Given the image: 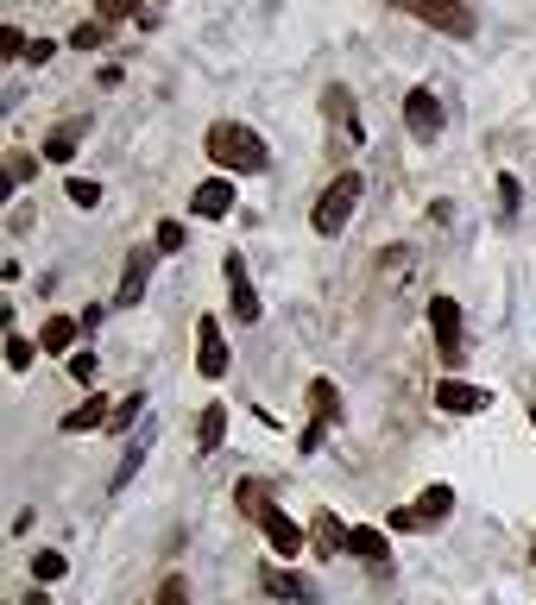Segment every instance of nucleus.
<instances>
[{"label": "nucleus", "instance_id": "5701e85b", "mask_svg": "<svg viewBox=\"0 0 536 605\" xmlns=\"http://www.w3.org/2000/svg\"><path fill=\"white\" fill-rule=\"evenodd\" d=\"M139 416H146V391H127V398L114 403V423H107V429H133Z\"/></svg>", "mask_w": 536, "mask_h": 605}, {"label": "nucleus", "instance_id": "9b49d317", "mask_svg": "<svg viewBox=\"0 0 536 605\" xmlns=\"http://www.w3.org/2000/svg\"><path fill=\"white\" fill-rule=\"evenodd\" d=\"M152 247H133L127 252V272H121V290H114V302L121 309H133V302H146V284H152Z\"/></svg>", "mask_w": 536, "mask_h": 605}, {"label": "nucleus", "instance_id": "4c0bfd02", "mask_svg": "<svg viewBox=\"0 0 536 605\" xmlns=\"http://www.w3.org/2000/svg\"><path fill=\"white\" fill-rule=\"evenodd\" d=\"M531 423H536V403H531Z\"/></svg>", "mask_w": 536, "mask_h": 605}, {"label": "nucleus", "instance_id": "393cba45", "mask_svg": "<svg viewBox=\"0 0 536 605\" xmlns=\"http://www.w3.org/2000/svg\"><path fill=\"white\" fill-rule=\"evenodd\" d=\"M152 605H190V580L164 574V580H158V593H152Z\"/></svg>", "mask_w": 536, "mask_h": 605}, {"label": "nucleus", "instance_id": "20e7f679", "mask_svg": "<svg viewBox=\"0 0 536 605\" xmlns=\"http://www.w3.org/2000/svg\"><path fill=\"white\" fill-rule=\"evenodd\" d=\"M398 13H410V20H423L430 32H442V38H474V7L467 0H391Z\"/></svg>", "mask_w": 536, "mask_h": 605}, {"label": "nucleus", "instance_id": "39448f33", "mask_svg": "<svg viewBox=\"0 0 536 605\" xmlns=\"http://www.w3.org/2000/svg\"><path fill=\"white\" fill-rule=\"evenodd\" d=\"M448 511H455V486H423V499L410 504V511L404 504L391 511V529H435Z\"/></svg>", "mask_w": 536, "mask_h": 605}, {"label": "nucleus", "instance_id": "0eeeda50", "mask_svg": "<svg viewBox=\"0 0 536 605\" xmlns=\"http://www.w3.org/2000/svg\"><path fill=\"white\" fill-rule=\"evenodd\" d=\"M442 121H448V114H442L435 89H410V95H404V126L423 139V146H430V139H442Z\"/></svg>", "mask_w": 536, "mask_h": 605}, {"label": "nucleus", "instance_id": "b1692460", "mask_svg": "<svg viewBox=\"0 0 536 605\" xmlns=\"http://www.w3.org/2000/svg\"><path fill=\"white\" fill-rule=\"evenodd\" d=\"M32 359H38V341H26V334H7V366H13V373H26Z\"/></svg>", "mask_w": 536, "mask_h": 605}, {"label": "nucleus", "instance_id": "cd10ccee", "mask_svg": "<svg viewBox=\"0 0 536 605\" xmlns=\"http://www.w3.org/2000/svg\"><path fill=\"white\" fill-rule=\"evenodd\" d=\"M32 574H38V580H64V574H70V561H64L57 549H45V555H32Z\"/></svg>", "mask_w": 536, "mask_h": 605}, {"label": "nucleus", "instance_id": "1a4fd4ad", "mask_svg": "<svg viewBox=\"0 0 536 605\" xmlns=\"http://www.w3.org/2000/svg\"><path fill=\"white\" fill-rule=\"evenodd\" d=\"M322 114H329V126L334 133H341V139H366V126H360V107H354V95H347V89H341V82H329V89H322Z\"/></svg>", "mask_w": 536, "mask_h": 605}, {"label": "nucleus", "instance_id": "412c9836", "mask_svg": "<svg viewBox=\"0 0 536 605\" xmlns=\"http://www.w3.org/2000/svg\"><path fill=\"white\" fill-rule=\"evenodd\" d=\"M82 133H89V126H82V121L57 126L52 139H45V158H52V164H70V158H77V146H82Z\"/></svg>", "mask_w": 536, "mask_h": 605}, {"label": "nucleus", "instance_id": "58836bf2", "mask_svg": "<svg viewBox=\"0 0 536 605\" xmlns=\"http://www.w3.org/2000/svg\"><path fill=\"white\" fill-rule=\"evenodd\" d=\"M531 561H536V549H531Z\"/></svg>", "mask_w": 536, "mask_h": 605}, {"label": "nucleus", "instance_id": "c85d7f7f", "mask_svg": "<svg viewBox=\"0 0 536 605\" xmlns=\"http://www.w3.org/2000/svg\"><path fill=\"white\" fill-rule=\"evenodd\" d=\"M26 32H20V25H0V57H20V64H26Z\"/></svg>", "mask_w": 536, "mask_h": 605}, {"label": "nucleus", "instance_id": "f257e3e1", "mask_svg": "<svg viewBox=\"0 0 536 605\" xmlns=\"http://www.w3.org/2000/svg\"><path fill=\"white\" fill-rule=\"evenodd\" d=\"M203 151L221 164V171H240V176H265V171H272V146L259 139L253 126H240V121H215L203 133Z\"/></svg>", "mask_w": 536, "mask_h": 605}, {"label": "nucleus", "instance_id": "bb28decb", "mask_svg": "<svg viewBox=\"0 0 536 605\" xmlns=\"http://www.w3.org/2000/svg\"><path fill=\"white\" fill-rule=\"evenodd\" d=\"M329 416H316V410H309V423H304V435H297V454H316V448H322V435H329Z\"/></svg>", "mask_w": 536, "mask_h": 605}, {"label": "nucleus", "instance_id": "a878e982", "mask_svg": "<svg viewBox=\"0 0 536 605\" xmlns=\"http://www.w3.org/2000/svg\"><path fill=\"white\" fill-rule=\"evenodd\" d=\"M64 196L77 202V208H102V183H89V176H70V183H64Z\"/></svg>", "mask_w": 536, "mask_h": 605}, {"label": "nucleus", "instance_id": "2eb2a0df", "mask_svg": "<svg viewBox=\"0 0 536 605\" xmlns=\"http://www.w3.org/2000/svg\"><path fill=\"white\" fill-rule=\"evenodd\" d=\"M347 543H354V529L341 524L334 511H316V524H309V549H316V555H347Z\"/></svg>", "mask_w": 536, "mask_h": 605}, {"label": "nucleus", "instance_id": "2f4dec72", "mask_svg": "<svg viewBox=\"0 0 536 605\" xmlns=\"http://www.w3.org/2000/svg\"><path fill=\"white\" fill-rule=\"evenodd\" d=\"M517 196H524V190H517V176H499V208H505V221H511V215H517Z\"/></svg>", "mask_w": 536, "mask_h": 605}, {"label": "nucleus", "instance_id": "f3484780", "mask_svg": "<svg viewBox=\"0 0 536 605\" xmlns=\"http://www.w3.org/2000/svg\"><path fill=\"white\" fill-rule=\"evenodd\" d=\"M146 454H152V429H139V435L127 442V454H121V467H114V486H107V492H127L133 473L146 467Z\"/></svg>", "mask_w": 536, "mask_h": 605}, {"label": "nucleus", "instance_id": "423d86ee", "mask_svg": "<svg viewBox=\"0 0 536 605\" xmlns=\"http://www.w3.org/2000/svg\"><path fill=\"white\" fill-rule=\"evenodd\" d=\"M430 328H435V353L460 366V302L455 297H430Z\"/></svg>", "mask_w": 536, "mask_h": 605}, {"label": "nucleus", "instance_id": "dca6fc26", "mask_svg": "<svg viewBox=\"0 0 536 605\" xmlns=\"http://www.w3.org/2000/svg\"><path fill=\"white\" fill-rule=\"evenodd\" d=\"M228 442V403H203V416H196V454H221Z\"/></svg>", "mask_w": 536, "mask_h": 605}, {"label": "nucleus", "instance_id": "a211bd4d", "mask_svg": "<svg viewBox=\"0 0 536 605\" xmlns=\"http://www.w3.org/2000/svg\"><path fill=\"white\" fill-rule=\"evenodd\" d=\"M114 423V410H107V398H82L70 416H64V435H89V429H107Z\"/></svg>", "mask_w": 536, "mask_h": 605}, {"label": "nucleus", "instance_id": "6e6552de", "mask_svg": "<svg viewBox=\"0 0 536 605\" xmlns=\"http://www.w3.org/2000/svg\"><path fill=\"white\" fill-rule=\"evenodd\" d=\"M196 373H203V378H228V341H221V322H215V316L196 322Z\"/></svg>", "mask_w": 536, "mask_h": 605}, {"label": "nucleus", "instance_id": "72a5a7b5", "mask_svg": "<svg viewBox=\"0 0 536 605\" xmlns=\"http://www.w3.org/2000/svg\"><path fill=\"white\" fill-rule=\"evenodd\" d=\"M70 378H77V385H95V353H70Z\"/></svg>", "mask_w": 536, "mask_h": 605}, {"label": "nucleus", "instance_id": "f704fd0d", "mask_svg": "<svg viewBox=\"0 0 536 605\" xmlns=\"http://www.w3.org/2000/svg\"><path fill=\"white\" fill-rule=\"evenodd\" d=\"M32 171H38V158H32V151H13V176H7V183H26Z\"/></svg>", "mask_w": 536, "mask_h": 605}, {"label": "nucleus", "instance_id": "9d476101", "mask_svg": "<svg viewBox=\"0 0 536 605\" xmlns=\"http://www.w3.org/2000/svg\"><path fill=\"white\" fill-rule=\"evenodd\" d=\"M228 309H233V322H259V290L247 284V259L240 252H228Z\"/></svg>", "mask_w": 536, "mask_h": 605}, {"label": "nucleus", "instance_id": "c756f323", "mask_svg": "<svg viewBox=\"0 0 536 605\" xmlns=\"http://www.w3.org/2000/svg\"><path fill=\"white\" fill-rule=\"evenodd\" d=\"M102 38H107V25H102V20H89V25H77V32H70V45H77V50H95Z\"/></svg>", "mask_w": 536, "mask_h": 605}, {"label": "nucleus", "instance_id": "4be33fe9", "mask_svg": "<svg viewBox=\"0 0 536 605\" xmlns=\"http://www.w3.org/2000/svg\"><path fill=\"white\" fill-rule=\"evenodd\" d=\"M309 410L329 416V423H341V391H334V378H309Z\"/></svg>", "mask_w": 536, "mask_h": 605}, {"label": "nucleus", "instance_id": "f03ea898", "mask_svg": "<svg viewBox=\"0 0 536 605\" xmlns=\"http://www.w3.org/2000/svg\"><path fill=\"white\" fill-rule=\"evenodd\" d=\"M233 504H240L247 517H259L272 555H284V561H297V555H304V524H297V517H284L278 504H272V486H265V479H240V486H233Z\"/></svg>", "mask_w": 536, "mask_h": 605}, {"label": "nucleus", "instance_id": "7ed1b4c3", "mask_svg": "<svg viewBox=\"0 0 536 605\" xmlns=\"http://www.w3.org/2000/svg\"><path fill=\"white\" fill-rule=\"evenodd\" d=\"M360 202H366V176H360V171H341V176L329 183V190H322L316 215H309V221H316V233H322V240H334L341 227L354 221V208H360Z\"/></svg>", "mask_w": 536, "mask_h": 605}, {"label": "nucleus", "instance_id": "6ab92c4d", "mask_svg": "<svg viewBox=\"0 0 536 605\" xmlns=\"http://www.w3.org/2000/svg\"><path fill=\"white\" fill-rule=\"evenodd\" d=\"M347 555H354V561H366V568H385V561H391V549H385V529L354 524V543H347Z\"/></svg>", "mask_w": 536, "mask_h": 605}, {"label": "nucleus", "instance_id": "e433bc0d", "mask_svg": "<svg viewBox=\"0 0 536 605\" xmlns=\"http://www.w3.org/2000/svg\"><path fill=\"white\" fill-rule=\"evenodd\" d=\"M20 605H52V600H45V593H26V600H20Z\"/></svg>", "mask_w": 536, "mask_h": 605}, {"label": "nucleus", "instance_id": "473e14b6", "mask_svg": "<svg viewBox=\"0 0 536 605\" xmlns=\"http://www.w3.org/2000/svg\"><path fill=\"white\" fill-rule=\"evenodd\" d=\"M158 252H183V221H158Z\"/></svg>", "mask_w": 536, "mask_h": 605}, {"label": "nucleus", "instance_id": "f8f14e48", "mask_svg": "<svg viewBox=\"0 0 536 605\" xmlns=\"http://www.w3.org/2000/svg\"><path fill=\"white\" fill-rule=\"evenodd\" d=\"M259 586H265L272 600H290V605H316V600H322V586H316L309 574H284V568H265Z\"/></svg>", "mask_w": 536, "mask_h": 605}, {"label": "nucleus", "instance_id": "ddd939ff", "mask_svg": "<svg viewBox=\"0 0 536 605\" xmlns=\"http://www.w3.org/2000/svg\"><path fill=\"white\" fill-rule=\"evenodd\" d=\"M190 215H203V221H221V215H233V183H228V176H208V183H196Z\"/></svg>", "mask_w": 536, "mask_h": 605}, {"label": "nucleus", "instance_id": "7c9ffc66", "mask_svg": "<svg viewBox=\"0 0 536 605\" xmlns=\"http://www.w3.org/2000/svg\"><path fill=\"white\" fill-rule=\"evenodd\" d=\"M114 20H139V0H102V25Z\"/></svg>", "mask_w": 536, "mask_h": 605}, {"label": "nucleus", "instance_id": "c9c22d12", "mask_svg": "<svg viewBox=\"0 0 536 605\" xmlns=\"http://www.w3.org/2000/svg\"><path fill=\"white\" fill-rule=\"evenodd\" d=\"M52 50H57V45H52V38H32V50H26V64H52Z\"/></svg>", "mask_w": 536, "mask_h": 605}, {"label": "nucleus", "instance_id": "aec40b11", "mask_svg": "<svg viewBox=\"0 0 536 605\" xmlns=\"http://www.w3.org/2000/svg\"><path fill=\"white\" fill-rule=\"evenodd\" d=\"M77 328L70 316H45V328H38V353H70L77 347Z\"/></svg>", "mask_w": 536, "mask_h": 605}, {"label": "nucleus", "instance_id": "4468645a", "mask_svg": "<svg viewBox=\"0 0 536 605\" xmlns=\"http://www.w3.org/2000/svg\"><path fill=\"white\" fill-rule=\"evenodd\" d=\"M435 403H442V410H448V416H480L486 403V391L480 385H460V378H442V385H435Z\"/></svg>", "mask_w": 536, "mask_h": 605}]
</instances>
